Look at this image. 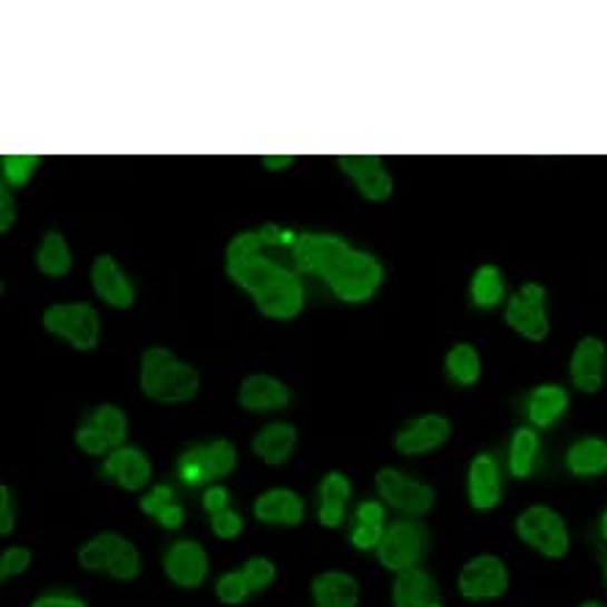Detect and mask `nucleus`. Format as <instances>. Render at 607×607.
Listing matches in <instances>:
<instances>
[{
  "label": "nucleus",
  "instance_id": "f257e3e1",
  "mask_svg": "<svg viewBox=\"0 0 607 607\" xmlns=\"http://www.w3.org/2000/svg\"><path fill=\"white\" fill-rule=\"evenodd\" d=\"M227 276L254 298L257 310L274 321H291L304 310V287L293 271L263 257H227Z\"/></svg>",
  "mask_w": 607,
  "mask_h": 607
},
{
  "label": "nucleus",
  "instance_id": "f03ea898",
  "mask_svg": "<svg viewBox=\"0 0 607 607\" xmlns=\"http://www.w3.org/2000/svg\"><path fill=\"white\" fill-rule=\"evenodd\" d=\"M138 384L147 398L158 403H185L199 392V373L194 364L180 362L164 345L144 351Z\"/></svg>",
  "mask_w": 607,
  "mask_h": 607
},
{
  "label": "nucleus",
  "instance_id": "7ed1b4c3",
  "mask_svg": "<svg viewBox=\"0 0 607 607\" xmlns=\"http://www.w3.org/2000/svg\"><path fill=\"white\" fill-rule=\"evenodd\" d=\"M323 280L329 282V287H332L337 298H343V302L349 304H362L370 302L373 293L381 287L384 268H381V263L373 254L360 252V248L351 246L349 252L323 274Z\"/></svg>",
  "mask_w": 607,
  "mask_h": 607
},
{
  "label": "nucleus",
  "instance_id": "20e7f679",
  "mask_svg": "<svg viewBox=\"0 0 607 607\" xmlns=\"http://www.w3.org/2000/svg\"><path fill=\"white\" fill-rule=\"evenodd\" d=\"M78 564L89 571H106L114 580H136L141 571L138 549L119 533H100L86 541L78 552Z\"/></svg>",
  "mask_w": 607,
  "mask_h": 607
},
{
  "label": "nucleus",
  "instance_id": "39448f33",
  "mask_svg": "<svg viewBox=\"0 0 607 607\" xmlns=\"http://www.w3.org/2000/svg\"><path fill=\"white\" fill-rule=\"evenodd\" d=\"M42 326L78 351H95L100 345V315L86 302L48 306L42 315Z\"/></svg>",
  "mask_w": 607,
  "mask_h": 607
},
{
  "label": "nucleus",
  "instance_id": "423d86ee",
  "mask_svg": "<svg viewBox=\"0 0 607 607\" xmlns=\"http://www.w3.org/2000/svg\"><path fill=\"white\" fill-rule=\"evenodd\" d=\"M428 547H431V533L423 522H395L384 530L375 552H379L384 569L401 575V571L414 569L425 558Z\"/></svg>",
  "mask_w": 607,
  "mask_h": 607
},
{
  "label": "nucleus",
  "instance_id": "0eeeda50",
  "mask_svg": "<svg viewBox=\"0 0 607 607\" xmlns=\"http://www.w3.org/2000/svg\"><path fill=\"white\" fill-rule=\"evenodd\" d=\"M517 533L525 545L539 549L547 558H564L569 552V530L564 517L547 506H530L519 513Z\"/></svg>",
  "mask_w": 607,
  "mask_h": 607
},
{
  "label": "nucleus",
  "instance_id": "6e6552de",
  "mask_svg": "<svg viewBox=\"0 0 607 607\" xmlns=\"http://www.w3.org/2000/svg\"><path fill=\"white\" fill-rule=\"evenodd\" d=\"M506 323L513 332L525 334L533 343L549 334V317H547V291L539 282H525L517 293L511 296V302L506 306Z\"/></svg>",
  "mask_w": 607,
  "mask_h": 607
},
{
  "label": "nucleus",
  "instance_id": "1a4fd4ad",
  "mask_svg": "<svg viewBox=\"0 0 607 607\" xmlns=\"http://www.w3.org/2000/svg\"><path fill=\"white\" fill-rule=\"evenodd\" d=\"M375 489H379L381 500H386V506L398 508V511L409 513V517H423L433 508L437 502V495H433L431 486L423 481H414V478L403 476L398 470H379L375 476Z\"/></svg>",
  "mask_w": 607,
  "mask_h": 607
},
{
  "label": "nucleus",
  "instance_id": "9d476101",
  "mask_svg": "<svg viewBox=\"0 0 607 607\" xmlns=\"http://www.w3.org/2000/svg\"><path fill=\"white\" fill-rule=\"evenodd\" d=\"M459 591L464 599L483 603V599H497L508 591V569L495 555H478L461 569Z\"/></svg>",
  "mask_w": 607,
  "mask_h": 607
},
{
  "label": "nucleus",
  "instance_id": "9b49d317",
  "mask_svg": "<svg viewBox=\"0 0 607 607\" xmlns=\"http://www.w3.org/2000/svg\"><path fill=\"white\" fill-rule=\"evenodd\" d=\"M211 560H207L205 547L194 539L175 541L164 555V571L175 586L199 588L205 582Z\"/></svg>",
  "mask_w": 607,
  "mask_h": 607
},
{
  "label": "nucleus",
  "instance_id": "f8f14e48",
  "mask_svg": "<svg viewBox=\"0 0 607 607\" xmlns=\"http://www.w3.org/2000/svg\"><path fill=\"white\" fill-rule=\"evenodd\" d=\"M349 248L351 243L337 238V235L306 233L298 235L296 246H293V260H296L298 271H304V274L323 276Z\"/></svg>",
  "mask_w": 607,
  "mask_h": 607
},
{
  "label": "nucleus",
  "instance_id": "ddd939ff",
  "mask_svg": "<svg viewBox=\"0 0 607 607\" xmlns=\"http://www.w3.org/2000/svg\"><path fill=\"white\" fill-rule=\"evenodd\" d=\"M340 169L356 183L360 194L370 202H386L392 196V177L375 155H343Z\"/></svg>",
  "mask_w": 607,
  "mask_h": 607
},
{
  "label": "nucleus",
  "instance_id": "4468645a",
  "mask_svg": "<svg viewBox=\"0 0 607 607\" xmlns=\"http://www.w3.org/2000/svg\"><path fill=\"white\" fill-rule=\"evenodd\" d=\"M91 287L102 302L117 306V310H130L133 302H136V287L130 285V280H127L125 271L119 268L111 254H100L91 263Z\"/></svg>",
  "mask_w": 607,
  "mask_h": 607
},
{
  "label": "nucleus",
  "instance_id": "2eb2a0df",
  "mask_svg": "<svg viewBox=\"0 0 607 607\" xmlns=\"http://www.w3.org/2000/svg\"><path fill=\"white\" fill-rule=\"evenodd\" d=\"M450 420L442 418V414H425V418H418L412 425L403 428L395 437V448L401 450L403 456H425L431 450L442 448L450 439Z\"/></svg>",
  "mask_w": 607,
  "mask_h": 607
},
{
  "label": "nucleus",
  "instance_id": "dca6fc26",
  "mask_svg": "<svg viewBox=\"0 0 607 607\" xmlns=\"http://www.w3.org/2000/svg\"><path fill=\"white\" fill-rule=\"evenodd\" d=\"M102 472H106L114 483L121 486V489L138 491L149 483V478H153V464H149L144 450L121 444V448L111 450V453L106 456Z\"/></svg>",
  "mask_w": 607,
  "mask_h": 607
},
{
  "label": "nucleus",
  "instance_id": "f3484780",
  "mask_svg": "<svg viewBox=\"0 0 607 607\" xmlns=\"http://www.w3.org/2000/svg\"><path fill=\"white\" fill-rule=\"evenodd\" d=\"M605 343L599 337H582L571 354L569 373L577 390L599 392L605 381Z\"/></svg>",
  "mask_w": 607,
  "mask_h": 607
},
{
  "label": "nucleus",
  "instance_id": "a211bd4d",
  "mask_svg": "<svg viewBox=\"0 0 607 607\" xmlns=\"http://www.w3.org/2000/svg\"><path fill=\"white\" fill-rule=\"evenodd\" d=\"M238 401L246 412H274V409H285L291 403V390L274 375L254 373L243 379Z\"/></svg>",
  "mask_w": 607,
  "mask_h": 607
},
{
  "label": "nucleus",
  "instance_id": "6ab92c4d",
  "mask_svg": "<svg viewBox=\"0 0 607 607\" xmlns=\"http://www.w3.org/2000/svg\"><path fill=\"white\" fill-rule=\"evenodd\" d=\"M254 517L265 525H302L304 500L293 489H268L254 502Z\"/></svg>",
  "mask_w": 607,
  "mask_h": 607
},
{
  "label": "nucleus",
  "instance_id": "aec40b11",
  "mask_svg": "<svg viewBox=\"0 0 607 607\" xmlns=\"http://www.w3.org/2000/svg\"><path fill=\"white\" fill-rule=\"evenodd\" d=\"M467 491H470V502L476 511H491L500 502V467H497V461L489 453H481L472 459Z\"/></svg>",
  "mask_w": 607,
  "mask_h": 607
},
{
  "label": "nucleus",
  "instance_id": "412c9836",
  "mask_svg": "<svg viewBox=\"0 0 607 607\" xmlns=\"http://www.w3.org/2000/svg\"><path fill=\"white\" fill-rule=\"evenodd\" d=\"M392 605L395 607H442L439 603V586L425 569L401 571L392 586Z\"/></svg>",
  "mask_w": 607,
  "mask_h": 607
},
{
  "label": "nucleus",
  "instance_id": "4be33fe9",
  "mask_svg": "<svg viewBox=\"0 0 607 607\" xmlns=\"http://www.w3.org/2000/svg\"><path fill=\"white\" fill-rule=\"evenodd\" d=\"M296 439L298 433L291 423H268L265 428H260V433L252 442V450L260 461H265L271 467H280L293 456Z\"/></svg>",
  "mask_w": 607,
  "mask_h": 607
},
{
  "label": "nucleus",
  "instance_id": "5701e85b",
  "mask_svg": "<svg viewBox=\"0 0 607 607\" xmlns=\"http://www.w3.org/2000/svg\"><path fill=\"white\" fill-rule=\"evenodd\" d=\"M315 607H356L360 603V582L345 571H323L312 580Z\"/></svg>",
  "mask_w": 607,
  "mask_h": 607
},
{
  "label": "nucleus",
  "instance_id": "b1692460",
  "mask_svg": "<svg viewBox=\"0 0 607 607\" xmlns=\"http://www.w3.org/2000/svg\"><path fill=\"white\" fill-rule=\"evenodd\" d=\"M351 500V481L343 472H329L321 483V508H317V522L323 528H340L345 519V506Z\"/></svg>",
  "mask_w": 607,
  "mask_h": 607
},
{
  "label": "nucleus",
  "instance_id": "393cba45",
  "mask_svg": "<svg viewBox=\"0 0 607 607\" xmlns=\"http://www.w3.org/2000/svg\"><path fill=\"white\" fill-rule=\"evenodd\" d=\"M566 467L577 478L603 476L607 470V442L599 437L577 439L566 453Z\"/></svg>",
  "mask_w": 607,
  "mask_h": 607
},
{
  "label": "nucleus",
  "instance_id": "a878e982",
  "mask_svg": "<svg viewBox=\"0 0 607 607\" xmlns=\"http://www.w3.org/2000/svg\"><path fill=\"white\" fill-rule=\"evenodd\" d=\"M569 407V395L558 384H541L528 395V418L539 428H549Z\"/></svg>",
  "mask_w": 607,
  "mask_h": 607
},
{
  "label": "nucleus",
  "instance_id": "bb28decb",
  "mask_svg": "<svg viewBox=\"0 0 607 607\" xmlns=\"http://www.w3.org/2000/svg\"><path fill=\"white\" fill-rule=\"evenodd\" d=\"M37 265L45 276H56V280L69 274V268H72V254H69V246L61 233L50 229V233L45 235L42 243H39Z\"/></svg>",
  "mask_w": 607,
  "mask_h": 607
},
{
  "label": "nucleus",
  "instance_id": "cd10ccee",
  "mask_svg": "<svg viewBox=\"0 0 607 607\" xmlns=\"http://www.w3.org/2000/svg\"><path fill=\"white\" fill-rule=\"evenodd\" d=\"M448 375L461 386H472L481 379V354L476 351V345L459 343L448 351V360H444Z\"/></svg>",
  "mask_w": 607,
  "mask_h": 607
},
{
  "label": "nucleus",
  "instance_id": "c85d7f7f",
  "mask_svg": "<svg viewBox=\"0 0 607 607\" xmlns=\"http://www.w3.org/2000/svg\"><path fill=\"white\" fill-rule=\"evenodd\" d=\"M84 423L97 428V431H100L102 437L108 439V444H111L114 450L125 444V439H127V414L121 412L119 407H114V403H100L97 409H91V412L84 418Z\"/></svg>",
  "mask_w": 607,
  "mask_h": 607
},
{
  "label": "nucleus",
  "instance_id": "c756f323",
  "mask_svg": "<svg viewBox=\"0 0 607 607\" xmlns=\"http://www.w3.org/2000/svg\"><path fill=\"white\" fill-rule=\"evenodd\" d=\"M536 453H539V433L533 428H519L511 439V453H508L513 478H528L533 472Z\"/></svg>",
  "mask_w": 607,
  "mask_h": 607
},
{
  "label": "nucleus",
  "instance_id": "7c9ffc66",
  "mask_svg": "<svg viewBox=\"0 0 607 607\" xmlns=\"http://www.w3.org/2000/svg\"><path fill=\"white\" fill-rule=\"evenodd\" d=\"M199 450L202 461H205L207 481L229 476V472L235 470V464H238V450H235V444L227 442V439H213V442L199 444Z\"/></svg>",
  "mask_w": 607,
  "mask_h": 607
},
{
  "label": "nucleus",
  "instance_id": "2f4dec72",
  "mask_svg": "<svg viewBox=\"0 0 607 607\" xmlns=\"http://www.w3.org/2000/svg\"><path fill=\"white\" fill-rule=\"evenodd\" d=\"M506 296V280H502L500 268L495 265H481L472 276V302L478 306H497Z\"/></svg>",
  "mask_w": 607,
  "mask_h": 607
},
{
  "label": "nucleus",
  "instance_id": "473e14b6",
  "mask_svg": "<svg viewBox=\"0 0 607 607\" xmlns=\"http://www.w3.org/2000/svg\"><path fill=\"white\" fill-rule=\"evenodd\" d=\"M39 169V155H6L3 158V169H0V175H3V185L6 188H17V185H26L31 180L33 175H37Z\"/></svg>",
  "mask_w": 607,
  "mask_h": 607
},
{
  "label": "nucleus",
  "instance_id": "72a5a7b5",
  "mask_svg": "<svg viewBox=\"0 0 607 607\" xmlns=\"http://www.w3.org/2000/svg\"><path fill=\"white\" fill-rule=\"evenodd\" d=\"M243 580L252 591H263L276 580V566L268 558H248L241 569Z\"/></svg>",
  "mask_w": 607,
  "mask_h": 607
},
{
  "label": "nucleus",
  "instance_id": "f704fd0d",
  "mask_svg": "<svg viewBox=\"0 0 607 607\" xmlns=\"http://www.w3.org/2000/svg\"><path fill=\"white\" fill-rule=\"evenodd\" d=\"M216 594L224 605H241L243 599L252 594V588L246 586V580H243L241 571H227V575L218 577Z\"/></svg>",
  "mask_w": 607,
  "mask_h": 607
},
{
  "label": "nucleus",
  "instance_id": "c9c22d12",
  "mask_svg": "<svg viewBox=\"0 0 607 607\" xmlns=\"http://www.w3.org/2000/svg\"><path fill=\"white\" fill-rule=\"evenodd\" d=\"M177 472H180L183 483H188V486L205 483L207 472H205V461H202V450L199 448L185 450V453L180 456V461H177Z\"/></svg>",
  "mask_w": 607,
  "mask_h": 607
},
{
  "label": "nucleus",
  "instance_id": "e433bc0d",
  "mask_svg": "<svg viewBox=\"0 0 607 607\" xmlns=\"http://www.w3.org/2000/svg\"><path fill=\"white\" fill-rule=\"evenodd\" d=\"M31 549L28 547H9L0 558V580H11V577L22 575L31 566Z\"/></svg>",
  "mask_w": 607,
  "mask_h": 607
},
{
  "label": "nucleus",
  "instance_id": "4c0bfd02",
  "mask_svg": "<svg viewBox=\"0 0 607 607\" xmlns=\"http://www.w3.org/2000/svg\"><path fill=\"white\" fill-rule=\"evenodd\" d=\"M75 442H78V448L89 456H106L114 450L111 444H108V439L89 423L78 425V431H75Z\"/></svg>",
  "mask_w": 607,
  "mask_h": 607
},
{
  "label": "nucleus",
  "instance_id": "58836bf2",
  "mask_svg": "<svg viewBox=\"0 0 607 607\" xmlns=\"http://www.w3.org/2000/svg\"><path fill=\"white\" fill-rule=\"evenodd\" d=\"M169 506H175V489L172 486H155L153 491H149L147 497H144L141 502H138V508H141L144 513H149V517L158 519L160 513L166 511Z\"/></svg>",
  "mask_w": 607,
  "mask_h": 607
},
{
  "label": "nucleus",
  "instance_id": "ea45409f",
  "mask_svg": "<svg viewBox=\"0 0 607 607\" xmlns=\"http://www.w3.org/2000/svg\"><path fill=\"white\" fill-rule=\"evenodd\" d=\"M211 528L218 539H235V536H241V530H243V519H241L238 511L227 508V511L213 513Z\"/></svg>",
  "mask_w": 607,
  "mask_h": 607
},
{
  "label": "nucleus",
  "instance_id": "a19ab883",
  "mask_svg": "<svg viewBox=\"0 0 607 607\" xmlns=\"http://www.w3.org/2000/svg\"><path fill=\"white\" fill-rule=\"evenodd\" d=\"M384 525H370V522H356L351 530V545L356 549H379L381 536H384Z\"/></svg>",
  "mask_w": 607,
  "mask_h": 607
},
{
  "label": "nucleus",
  "instance_id": "79ce46f5",
  "mask_svg": "<svg viewBox=\"0 0 607 607\" xmlns=\"http://www.w3.org/2000/svg\"><path fill=\"white\" fill-rule=\"evenodd\" d=\"M14 530V497L9 486H0V533L9 536Z\"/></svg>",
  "mask_w": 607,
  "mask_h": 607
},
{
  "label": "nucleus",
  "instance_id": "37998d69",
  "mask_svg": "<svg viewBox=\"0 0 607 607\" xmlns=\"http://www.w3.org/2000/svg\"><path fill=\"white\" fill-rule=\"evenodd\" d=\"M202 506H205V511H211V517L218 511H227L229 491L224 489V486H211V489L205 491V497H202Z\"/></svg>",
  "mask_w": 607,
  "mask_h": 607
},
{
  "label": "nucleus",
  "instance_id": "c03bdc74",
  "mask_svg": "<svg viewBox=\"0 0 607 607\" xmlns=\"http://www.w3.org/2000/svg\"><path fill=\"white\" fill-rule=\"evenodd\" d=\"M14 218H17V205L14 199H11V190L3 185V188H0V229L9 233Z\"/></svg>",
  "mask_w": 607,
  "mask_h": 607
},
{
  "label": "nucleus",
  "instance_id": "a18cd8bd",
  "mask_svg": "<svg viewBox=\"0 0 607 607\" xmlns=\"http://www.w3.org/2000/svg\"><path fill=\"white\" fill-rule=\"evenodd\" d=\"M31 607H86V603H80L78 597H69V594H45Z\"/></svg>",
  "mask_w": 607,
  "mask_h": 607
},
{
  "label": "nucleus",
  "instance_id": "49530a36",
  "mask_svg": "<svg viewBox=\"0 0 607 607\" xmlns=\"http://www.w3.org/2000/svg\"><path fill=\"white\" fill-rule=\"evenodd\" d=\"M158 522L164 525L166 530H177L183 525V508L175 502V506H169L164 513H160Z\"/></svg>",
  "mask_w": 607,
  "mask_h": 607
},
{
  "label": "nucleus",
  "instance_id": "de8ad7c7",
  "mask_svg": "<svg viewBox=\"0 0 607 607\" xmlns=\"http://www.w3.org/2000/svg\"><path fill=\"white\" fill-rule=\"evenodd\" d=\"M293 164V155H263V166L268 172H282Z\"/></svg>",
  "mask_w": 607,
  "mask_h": 607
},
{
  "label": "nucleus",
  "instance_id": "09e8293b",
  "mask_svg": "<svg viewBox=\"0 0 607 607\" xmlns=\"http://www.w3.org/2000/svg\"><path fill=\"white\" fill-rule=\"evenodd\" d=\"M603 536L607 539V511H605V517H603Z\"/></svg>",
  "mask_w": 607,
  "mask_h": 607
},
{
  "label": "nucleus",
  "instance_id": "8fccbe9b",
  "mask_svg": "<svg viewBox=\"0 0 607 607\" xmlns=\"http://www.w3.org/2000/svg\"><path fill=\"white\" fill-rule=\"evenodd\" d=\"M580 607H603L599 603H586V605H580Z\"/></svg>",
  "mask_w": 607,
  "mask_h": 607
}]
</instances>
